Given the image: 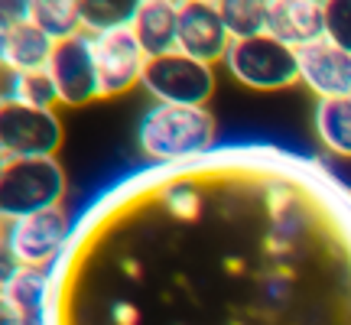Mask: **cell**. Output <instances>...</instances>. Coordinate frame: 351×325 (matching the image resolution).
Listing matches in <instances>:
<instances>
[{
    "label": "cell",
    "instance_id": "6da1fadb",
    "mask_svg": "<svg viewBox=\"0 0 351 325\" xmlns=\"http://www.w3.org/2000/svg\"><path fill=\"white\" fill-rule=\"evenodd\" d=\"M218 121L208 108H182L153 101L140 114L137 150L153 162H186L212 153Z\"/></svg>",
    "mask_w": 351,
    "mask_h": 325
},
{
    "label": "cell",
    "instance_id": "7a4b0ae2",
    "mask_svg": "<svg viewBox=\"0 0 351 325\" xmlns=\"http://www.w3.org/2000/svg\"><path fill=\"white\" fill-rule=\"evenodd\" d=\"M69 192L62 162L56 156L36 160H10L0 176V218L16 221L26 215L59 208Z\"/></svg>",
    "mask_w": 351,
    "mask_h": 325
},
{
    "label": "cell",
    "instance_id": "3957f363",
    "mask_svg": "<svg viewBox=\"0 0 351 325\" xmlns=\"http://www.w3.org/2000/svg\"><path fill=\"white\" fill-rule=\"evenodd\" d=\"M225 72L238 85L251 91H287L300 85V59L296 49L274 39L270 33L247 39H231L225 52Z\"/></svg>",
    "mask_w": 351,
    "mask_h": 325
},
{
    "label": "cell",
    "instance_id": "277c9868",
    "mask_svg": "<svg viewBox=\"0 0 351 325\" xmlns=\"http://www.w3.org/2000/svg\"><path fill=\"white\" fill-rule=\"evenodd\" d=\"M215 85H218L215 65L199 62L179 49L150 59L143 69V82H140V88L153 101L182 104V108H205L215 95Z\"/></svg>",
    "mask_w": 351,
    "mask_h": 325
},
{
    "label": "cell",
    "instance_id": "5b68a950",
    "mask_svg": "<svg viewBox=\"0 0 351 325\" xmlns=\"http://www.w3.org/2000/svg\"><path fill=\"white\" fill-rule=\"evenodd\" d=\"M0 147L10 160L56 156L62 147V117L59 111L29 108L23 101L0 104Z\"/></svg>",
    "mask_w": 351,
    "mask_h": 325
},
{
    "label": "cell",
    "instance_id": "8992f818",
    "mask_svg": "<svg viewBox=\"0 0 351 325\" xmlns=\"http://www.w3.org/2000/svg\"><path fill=\"white\" fill-rule=\"evenodd\" d=\"M69 238H72V218L59 205L49 212H36L26 215V218H16V221H7V238L3 241L10 244V250L20 257L23 267L52 270L56 261L62 257Z\"/></svg>",
    "mask_w": 351,
    "mask_h": 325
},
{
    "label": "cell",
    "instance_id": "52a82bcc",
    "mask_svg": "<svg viewBox=\"0 0 351 325\" xmlns=\"http://www.w3.org/2000/svg\"><path fill=\"white\" fill-rule=\"evenodd\" d=\"M95 49V69H98V91L101 98H121L127 91L140 88L143 69H147V52L137 43L134 29H111L91 36Z\"/></svg>",
    "mask_w": 351,
    "mask_h": 325
},
{
    "label": "cell",
    "instance_id": "ba28073f",
    "mask_svg": "<svg viewBox=\"0 0 351 325\" xmlns=\"http://www.w3.org/2000/svg\"><path fill=\"white\" fill-rule=\"evenodd\" d=\"M49 75L59 88V101L62 108H85L98 91V69H95V49H91V36L78 33L69 39H56V49L49 59Z\"/></svg>",
    "mask_w": 351,
    "mask_h": 325
},
{
    "label": "cell",
    "instance_id": "9c48e42d",
    "mask_svg": "<svg viewBox=\"0 0 351 325\" xmlns=\"http://www.w3.org/2000/svg\"><path fill=\"white\" fill-rule=\"evenodd\" d=\"M231 46V33L215 3H186L179 0V43L176 49L208 65H221Z\"/></svg>",
    "mask_w": 351,
    "mask_h": 325
},
{
    "label": "cell",
    "instance_id": "30bf717a",
    "mask_svg": "<svg viewBox=\"0 0 351 325\" xmlns=\"http://www.w3.org/2000/svg\"><path fill=\"white\" fill-rule=\"evenodd\" d=\"M296 59H300V85L319 98H341V95H351V52L328 43V39H319V43H309L296 49Z\"/></svg>",
    "mask_w": 351,
    "mask_h": 325
},
{
    "label": "cell",
    "instance_id": "8fae6325",
    "mask_svg": "<svg viewBox=\"0 0 351 325\" xmlns=\"http://www.w3.org/2000/svg\"><path fill=\"white\" fill-rule=\"evenodd\" d=\"M267 33L289 49L326 39V0H270Z\"/></svg>",
    "mask_w": 351,
    "mask_h": 325
},
{
    "label": "cell",
    "instance_id": "7c38bea8",
    "mask_svg": "<svg viewBox=\"0 0 351 325\" xmlns=\"http://www.w3.org/2000/svg\"><path fill=\"white\" fill-rule=\"evenodd\" d=\"M130 29L143 46L147 59L173 52L179 43V0H143Z\"/></svg>",
    "mask_w": 351,
    "mask_h": 325
},
{
    "label": "cell",
    "instance_id": "4fadbf2b",
    "mask_svg": "<svg viewBox=\"0 0 351 325\" xmlns=\"http://www.w3.org/2000/svg\"><path fill=\"white\" fill-rule=\"evenodd\" d=\"M49 274L43 267H23L0 296L7 300L13 315L23 325H46V300H49Z\"/></svg>",
    "mask_w": 351,
    "mask_h": 325
},
{
    "label": "cell",
    "instance_id": "5bb4252c",
    "mask_svg": "<svg viewBox=\"0 0 351 325\" xmlns=\"http://www.w3.org/2000/svg\"><path fill=\"white\" fill-rule=\"evenodd\" d=\"M313 134L326 153L351 160V95L315 101Z\"/></svg>",
    "mask_w": 351,
    "mask_h": 325
},
{
    "label": "cell",
    "instance_id": "9a60e30c",
    "mask_svg": "<svg viewBox=\"0 0 351 325\" xmlns=\"http://www.w3.org/2000/svg\"><path fill=\"white\" fill-rule=\"evenodd\" d=\"M52 49H56V39L43 26L26 20V23L10 29V43H7V59L3 62L13 65L16 72H39V69H49Z\"/></svg>",
    "mask_w": 351,
    "mask_h": 325
},
{
    "label": "cell",
    "instance_id": "2e32d148",
    "mask_svg": "<svg viewBox=\"0 0 351 325\" xmlns=\"http://www.w3.org/2000/svg\"><path fill=\"white\" fill-rule=\"evenodd\" d=\"M143 0H82V26L88 36L130 29L137 20Z\"/></svg>",
    "mask_w": 351,
    "mask_h": 325
},
{
    "label": "cell",
    "instance_id": "e0dca14e",
    "mask_svg": "<svg viewBox=\"0 0 351 325\" xmlns=\"http://www.w3.org/2000/svg\"><path fill=\"white\" fill-rule=\"evenodd\" d=\"M231 39H247L267 33V10L270 0H215Z\"/></svg>",
    "mask_w": 351,
    "mask_h": 325
},
{
    "label": "cell",
    "instance_id": "ac0fdd59",
    "mask_svg": "<svg viewBox=\"0 0 351 325\" xmlns=\"http://www.w3.org/2000/svg\"><path fill=\"white\" fill-rule=\"evenodd\" d=\"M33 23L43 26L52 39H69L85 33L82 0H33Z\"/></svg>",
    "mask_w": 351,
    "mask_h": 325
},
{
    "label": "cell",
    "instance_id": "d6986e66",
    "mask_svg": "<svg viewBox=\"0 0 351 325\" xmlns=\"http://www.w3.org/2000/svg\"><path fill=\"white\" fill-rule=\"evenodd\" d=\"M20 101L29 104V108H43V111H56V108H62V101H59V88H56V82H52L49 69L23 72V82H20Z\"/></svg>",
    "mask_w": 351,
    "mask_h": 325
},
{
    "label": "cell",
    "instance_id": "ffe728a7",
    "mask_svg": "<svg viewBox=\"0 0 351 325\" xmlns=\"http://www.w3.org/2000/svg\"><path fill=\"white\" fill-rule=\"evenodd\" d=\"M326 39L351 52V0H326Z\"/></svg>",
    "mask_w": 351,
    "mask_h": 325
},
{
    "label": "cell",
    "instance_id": "44dd1931",
    "mask_svg": "<svg viewBox=\"0 0 351 325\" xmlns=\"http://www.w3.org/2000/svg\"><path fill=\"white\" fill-rule=\"evenodd\" d=\"M0 20L7 26H20L33 20V0H0Z\"/></svg>",
    "mask_w": 351,
    "mask_h": 325
},
{
    "label": "cell",
    "instance_id": "7402d4cb",
    "mask_svg": "<svg viewBox=\"0 0 351 325\" xmlns=\"http://www.w3.org/2000/svg\"><path fill=\"white\" fill-rule=\"evenodd\" d=\"M20 82H23V72H16L7 62H0V104L20 101Z\"/></svg>",
    "mask_w": 351,
    "mask_h": 325
},
{
    "label": "cell",
    "instance_id": "603a6c76",
    "mask_svg": "<svg viewBox=\"0 0 351 325\" xmlns=\"http://www.w3.org/2000/svg\"><path fill=\"white\" fill-rule=\"evenodd\" d=\"M20 270H23L20 257H16V254L10 250V244L3 241V244H0V293L10 287V280H13L16 274H20Z\"/></svg>",
    "mask_w": 351,
    "mask_h": 325
},
{
    "label": "cell",
    "instance_id": "cb8c5ba5",
    "mask_svg": "<svg viewBox=\"0 0 351 325\" xmlns=\"http://www.w3.org/2000/svg\"><path fill=\"white\" fill-rule=\"evenodd\" d=\"M0 325H20V319L13 315V309L7 306V300L0 296Z\"/></svg>",
    "mask_w": 351,
    "mask_h": 325
},
{
    "label": "cell",
    "instance_id": "d4e9b609",
    "mask_svg": "<svg viewBox=\"0 0 351 325\" xmlns=\"http://www.w3.org/2000/svg\"><path fill=\"white\" fill-rule=\"evenodd\" d=\"M10 29H13V26H7L3 20H0V62L7 59V43H10Z\"/></svg>",
    "mask_w": 351,
    "mask_h": 325
},
{
    "label": "cell",
    "instance_id": "484cf974",
    "mask_svg": "<svg viewBox=\"0 0 351 325\" xmlns=\"http://www.w3.org/2000/svg\"><path fill=\"white\" fill-rule=\"evenodd\" d=\"M7 162H10V156L3 153V147H0V176H3V169H7Z\"/></svg>",
    "mask_w": 351,
    "mask_h": 325
},
{
    "label": "cell",
    "instance_id": "4316f807",
    "mask_svg": "<svg viewBox=\"0 0 351 325\" xmlns=\"http://www.w3.org/2000/svg\"><path fill=\"white\" fill-rule=\"evenodd\" d=\"M3 238H7V221L0 218V244H3Z\"/></svg>",
    "mask_w": 351,
    "mask_h": 325
},
{
    "label": "cell",
    "instance_id": "83f0119b",
    "mask_svg": "<svg viewBox=\"0 0 351 325\" xmlns=\"http://www.w3.org/2000/svg\"><path fill=\"white\" fill-rule=\"evenodd\" d=\"M186 3H215V0H186Z\"/></svg>",
    "mask_w": 351,
    "mask_h": 325
},
{
    "label": "cell",
    "instance_id": "f1b7e54d",
    "mask_svg": "<svg viewBox=\"0 0 351 325\" xmlns=\"http://www.w3.org/2000/svg\"><path fill=\"white\" fill-rule=\"evenodd\" d=\"M20 325H23V322H20Z\"/></svg>",
    "mask_w": 351,
    "mask_h": 325
}]
</instances>
